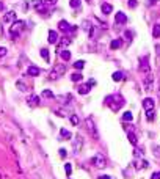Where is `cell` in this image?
<instances>
[{
    "label": "cell",
    "instance_id": "1",
    "mask_svg": "<svg viewBox=\"0 0 160 179\" xmlns=\"http://www.w3.org/2000/svg\"><path fill=\"white\" fill-rule=\"evenodd\" d=\"M107 104H108V107L112 109L113 112H118L126 104V101H124L123 96H119V94H113V96L107 98Z\"/></svg>",
    "mask_w": 160,
    "mask_h": 179
},
{
    "label": "cell",
    "instance_id": "41",
    "mask_svg": "<svg viewBox=\"0 0 160 179\" xmlns=\"http://www.w3.org/2000/svg\"><path fill=\"white\" fill-rule=\"evenodd\" d=\"M99 179H112L108 175H102V176H99Z\"/></svg>",
    "mask_w": 160,
    "mask_h": 179
},
{
    "label": "cell",
    "instance_id": "27",
    "mask_svg": "<svg viewBox=\"0 0 160 179\" xmlns=\"http://www.w3.org/2000/svg\"><path fill=\"white\" fill-rule=\"evenodd\" d=\"M80 3H82V0H69L71 8H79V7H80Z\"/></svg>",
    "mask_w": 160,
    "mask_h": 179
},
{
    "label": "cell",
    "instance_id": "40",
    "mask_svg": "<svg viewBox=\"0 0 160 179\" xmlns=\"http://www.w3.org/2000/svg\"><path fill=\"white\" fill-rule=\"evenodd\" d=\"M126 38L130 41V40H132V33H130V32H126Z\"/></svg>",
    "mask_w": 160,
    "mask_h": 179
},
{
    "label": "cell",
    "instance_id": "10",
    "mask_svg": "<svg viewBox=\"0 0 160 179\" xmlns=\"http://www.w3.org/2000/svg\"><path fill=\"white\" fill-rule=\"evenodd\" d=\"M140 61H141V63H140V69L143 72H149V60H148V57H143Z\"/></svg>",
    "mask_w": 160,
    "mask_h": 179
},
{
    "label": "cell",
    "instance_id": "24",
    "mask_svg": "<svg viewBox=\"0 0 160 179\" xmlns=\"http://www.w3.org/2000/svg\"><path fill=\"white\" fill-rule=\"evenodd\" d=\"M74 68L75 69H83L85 68V61L83 60H77L75 63H74Z\"/></svg>",
    "mask_w": 160,
    "mask_h": 179
},
{
    "label": "cell",
    "instance_id": "18",
    "mask_svg": "<svg viewBox=\"0 0 160 179\" xmlns=\"http://www.w3.org/2000/svg\"><path fill=\"white\" fill-rule=\"evenodd\" d=\"M60 138H61V140H69V138H72V134L68 132L66 129H61V131H60Z\"/></svg>",
    "mask_w": 160,
    "mask_h": 179
},
{
    "label": "cell",
    "instance_id": "3",
    "mask_svg": "<svg viewBox=\"0 0 160 179\" xmlns=\"http://www.w3.org/2000/svg\"><path fill=\"white\" fill-rule=\"evenodd\" d=\"M64 71H66L64 65H57V66L53 68V71L49 74V79H50V80H57L61 74H64Z\"/></svg>",
    "mask_w": 160,
    "mask_h": 179
},
{
    "label": "cell",
    "instance_id": "14",
    "mask_svg": "<svg viewBox=\"0 0 160 179\" xmlns=\"http://www.w3.org/2000/svg\"><path fill=\"white\" fill-rule=\"evenodd\" d=\"M58 27H60V30H61V32H71V30H74L72 27H69V24H68L66 21H60Z\"/></svg>",
    "mask_w": 160,
    "mask_h": 179
},
{
    "label": "cell",
    "instance_id": "43",
    "mask_svg": "<svg viewBox=\"0 0 160 179\" xmlns=\"http://www.w3.org/2000/svg\"><path fill=\"white\" fill-rule=\"evenodd\" d=\"M156 2H157V0H149V3H151V5H154Z\"/></svg>",
    "mask_w": 160,
    "mask_h": 179
},
{
    "label": "cell",
    "instance_id": "44",
    "mask_svg": "<svg viewBox=\"0 0 160 179\" xmlns=\"http://www.w3.org/2000/svg\"><path fill=\"white\" fill-rule=\"evenodd\" d=\"M88 2H90V0H88Z\"/></svg>",
    "mask_w": 160,
    "mask_h": 179
},
{
    "label": "cell",
    "instance_id": "22",
    "mask_svg": "<svg viewBox=\"0 0 160 179\" xmlns=\"http://www.w3.org/2000/svg\"><path fill=\"white\" fill-rule=\"evenodd\" d=\"M82 79H83V76H82L80 72H74V74L71 76V80H72V82H80Z\"/></svg>",
    "mask_w": 160,
    "mask_h": 179
},
{
    "label": "cell",
    "instance_id": "7",
    "mask_svg": "<svg viewBox=\"0 0 160 179\" xmlns=\"http://www.w3.org/2000/svg\"><path fill=\"white\" fill-rule=\"evenodd\" d=\"M85 123H86V127H88V131L91 132V135L94 137V138H99V134H97V131H96L94 124H93V120H91V118H88Z\"/></svg>",
    "mask_w": 160,
    "mask_h": 179
},
{
    "label": "cell",
    "instance_id": "15",
    "mask_svg": "<svg viewBox=\"0 0 160 179\" xmlns=\"http://www.w3.org/2000/svg\"><path fill=\"white\" fill-rule=\"evenodd\" d=\"M3 21L5 22H14L16 21V13L14 11H9V13H7L3 16Z\"/></svg>",
    "mask_w": 160,
    "mask_h": 179
},
{
    "label": "cell",
    "instance_id": "29",
    "mask_svg": "<svg viewBox=\"0 0 160 179\" xmlns=\"http://www.w3.org/2000/svg\"><path fill=\"white\" fill-rule=\"evenodd\" d=\"M129 142L132 145H137V142H138V140H137V135H135L134 132H129Z\"/></svg>",
    "mask_w": 160,
    "mask_h": 179
},
{
    "label": "cell",
    "instance_id": "20",
    "mask_svg": "<svg viewBox=\"0 0 160 179\" xmlns=\"http://www.w3.org/2000/svg\"><path fill=\"white\" fill-rule=\"evenodd\" d=\"M39 54H41L42 60H44V61H47V63H49V60H50V55H49V50H47V49H41V50H39Z\"/></svg>",
    "mask_w": 160,
    "mask_h": 179
},
{
    "label": "cell",
    "instance_id": "19",
    "mask_svg": "<svg viewBox=\"0 0 160 179\" xmlns=\"http://www.w3.org/2000/svg\"><path fill=\"white\" fill-rule=\"evenodd\" d=\"M112 77H113V80H115V82H119V80H124V77H126V76H124V72L116 71V72H115V74H113Z\"/></svg>",
    "mask_w": 160,
    "mask_h": 179
},
{
    "label": "cell",
    "instance_id": "6",
    "mask_svg": "<svg viewBox=\"0 0 160 179\" xmlns=\"http://www.w3.org/2000/svg\"><path fill=\"white\" fill-rule=\"evenodd\" d=\"M91 85H94V80H90L88 83H85V85H80V87H77L79 90V94H88L90 93V90H91Z\"/></svg>",
    "mask_w": 160,
    "mask_h": 179
},
{
    "label": "cell",
    "instance_id": "2",
    "mask_svg": "<svg viewBox=\"0 0 160 179\" xmlns=\"http://www.w3.org/2000/svg\"><path fill=\"white\" fill-rule=\"evenodd\" d=\"M24 29H25V22L24 21H14L13 25L9 27V36L13 38V40H16V38L24 32Z\"/></svg>",
    "mask_w": 160,
    "mask_h": 179
},
{
    "label": "cell",
    "instance_id": "26",
    "mask_svg": "<svg viewBox=\"0 0 160 179\" xmlns=\"http://www.w3.org/2000/svg\"><path fill=\"white\" fill-rule=\"evenodd\" d=\"M134 120V115H132V112H126L123 115V121H132Z\"/></svg>",
    "mask_w": 160,
    "mask_h": 179
},
{
    "label": "cell",
    "instance_id": "36",
    "mask_svg": "<svg viewBox=\"0 0 160 179\" xmlns=\"http://www.w3.org/2000/svg\"><path fill=\"white\" fill-rule=\"evenodd\" d=\"M151 179H160V171H156V173H152Z\"/></svg>",
    "mask_w": 160,
    "mask_h": 179
},
{
    "label": "cell",
    "instance_id": "34",
    "mask_svg": "<svg viewBox=\"0 0 160 179\" xmlns=\"http://www.w3.org/2000/svg\"><path fill=\"white\" fill-rule=\"evenodd\" d=\"M127 5H129V8H135L137 5H138V2H137V0H129Z\"/></svg>",
    "mask_w": 160,
    "mask_h": 179
},
{
    "label": "cell",
    "instance_id": "42",
    "mask_svg": "<svg viewBox=\"0 0 160 179\" xmlns=\"http://www.w3.org/2000/svg\"><path fill=\"white\" fill-rule=\"evenodd\" d=\"M3 10H5V5H3L2 2H0V13H2V11H3Z\"/></svg>",
    "mask_w": 160,
    "mask_h": 179
},
{
    "label": "cell",
    "instance_id": "35",
    "mask_svg": "<svg viewBox=\"0 0 160 179\" xmlns=\"http://www.w3.org/2000/svg\"><path fill=\"white\" fill-rule=\"evenodd\" d=\"M146 116H148V120H154V110H151V112H146Z\"/></svg>",
    "mask_w": 160,
    "mask_h": 179
},
{
    "label": "cell",
    "instance_id": "31",
    "mask_svg": "<svg viewBox=\"0 0 160 179\" xmlns=\"http://www.w3.org/2000/svg\"><path fill=\"white\" fill-rule=\"evenodd\" d=\"M69 121H71V124L77 126V124H79V116H77V115H72V116L69 118Z\"/></svg>",
    "mask_w": 160,
    "mask_h": 179
},
{
    "label": "cell",
    "instance_id": "30",
    "mask_svg": "<svg viewBox=\"0 0 160 179\" xmlns=\"http://www.w3.org/2000/svg\"><path fill=\"white\" fill-rule=\"evenodd\" d=\"M121 46V40H113L112 43H110V47L112 49H118Z\"/></svg>",
    "mask_w": 160,
    "mask_h": 179
},
{
    "label": "cell",
    "instance_id": "25",
    "mask_svg": "<svg viewBox=\"0 0 160 179\" xmlns=\"http://www.w3.org/2000/svg\"><path fill=\"white\" fill-rule=\"evenodd\" d=\"M152 35H154V38H160V25H159V24H156V25H154Z\"/></svg>",
    "mask_w": 160,
    "mask_h": 179
},
{
    "label": "cell",
    "instance_id": "39",
    "mask_svg": "<svg viewBox=\"0 0 160 179\" xmlns=\"http://www.w3.org/2000/svg\"><path fill=\"white\" fill-rule=\"evenodd\" d=\"M60 156H61V157H66V149H60Z\"/></svg>",
    "mask_w": 160,
    "mask_h": 179
},
{
    "label": "cell",
    "instance_id": "11",
    "mask_svg": "<svg viewBox=\"0 0 160 179\" xmlns=\"http://www.w3.org/2000/svg\"><path fill=\"white\" fill-rule=\"evenodd\" d=\"M27 102H28V105H31V107H36V105H39V98H38L36 94H31V96H28V99H27Z\"/></svg>",
    "mask_w": 160,
    "mask_h": 179
},
{
    "label": "cell",
    "instance_id": "38",
    "mask_svg": "<svg viewBox=\"0 0 160 179\" xmlns=\"http://www.w3.org/2000/svg\"><path fill=\"white\" fill-rule=\"evenodd\" d=\"M44 3H46V5H55V3H57V0H44Z\"/></svg>",
    "mask_w": 160,
    "mask_h": 179
},
{
    "label": "cell",
    "instance_id": "28",
    "mask_svg": "<svg viewBox=\"0 0 160 179\" xmlns=\"http://www.w3.org/2000/svg\"><path fill=\"white\" fill-rule=\"evenodd\" d=\"M16 87H18V90H19V91H27V85H25V83L24 82H18V83H16Z\"/></svg>",
    "mask_w": 160,
    "mask_h": 179
},
{
    "label": "cell",
    "instance_id": "5",
    "mask_svg": "<svg viewBox=\"0 0 160 179\" xmlns=\"http://www.w3.org/2000/svg\"><path fill=\"white\" fill-rule=\"evenodd\" d=\"M72 43V40L68 36H63V38H60V43H58V46H57V54H60L61 50H64L66 46H69V44Z\"/></svg>",
    "mask_w": 160,
    "mask_h": 179
},
{
    "label": "cell",
    "instance_id": "12",
    "mask_svg": "<svg viewBox=\"0 0 160 179\" xmlns=\"http://www.w3.org/2000/svg\"><path fill=\"white\" fill-rule=\"evenodd\" d=\"M39 74H41V71H39V68H36V66H30V68L27 69V76H30V77H36Z\"/></svg>",
    "mask_w": 160,
    "mask_h": 179
},
{
    "label": "cell",
    "instance_id": "21",
    "mask_svg": "<svg viewBox=\"0 0 160 179\" xmlns=\"http://www.w3.org/2000/svg\"><path fill=\"white\" fill-rule=\"evenodd\" d=\"M58 55H60V57H61L64 61H68V60L71 58V52H69V50H66V49H64V50H61V52H60Z\"/></svg>",
    "mask_w": 160,
    "mask_h": 179
},
{
    "label": "cell",
    "instance_id": "16",
    "mask_svg": "<svg viewBox=\"0 0 160 179\" xmlns=\"http://www.w3.org/2000/svg\"><path fill=\"white\" fill-rule=\"evenodd\" d=\"M57 41H58V33L53 32V30H50V32H49V43L57 44Z\"/></svg>",
    "mask_w": 160,
    "mask_h": 179
},
{
    "label": "cell",
    "instance_id": "37",
    "mask_svg": "<svg viewBox=\"0 0 160 179\" xmlns=\"http://www.w3.org/2000/svg\"><path fill=\"white\" fill-rule=\"evenodd\" d=\"M5 55H7V49L0 46V57H5Z\"/></svg>",
    "mask_w": 160,
    "mask_h": 179
},
{
    "label": "cell",
    "instance_id": "13",
    "mask_svg": "<svg viewBox=\"0 0 160 179\" xmlns=\"http://www.w3.org/2000/svg\"><path fill=\"white\" fill-rule=\"evenodd\" d=\"M74 140H75V145H74V153H79V151L82 149V145H83V140H82V137H80V135H77Z\"/></svg>",
    "mask_w": 160,
    "mask_h": 179
},
{
    "label": "cell",
    "instance_id": "23",
    "mask_svg": "<svg viewBox=\"0 0 160 179\" xmlns=\"http://www.w3.org/2000/svg\"><path fill=\"white\" fill-rule=\"evenodd\" d=\"M145 85H146V90H152V76L148 74V79L145 80Z\"/></svg>",
    "mask_w": 160,
    "mask_h": 179
},
{
    "label": "cell",
    "instance_id": "33",
    "mask_svg": "<svg viewBox=\"0 0 160 179\" xmlns=\"http://www.w3.org/2000/svg\"><path fill=\"white\" fill-rule=\"evenodd\" d=\"M64 171H66V175H71V171H72V167H71V164H66L64 165Z\"/></svg>",
    "mask_w": 160,
    "mask_h": 179
},
{
    "label": "cell",
    "instance_id": "4",
    "mask_svg": "<svg viewBox=\"0 0 160 179\" xmlns=\"http://www.w3.org/2000/svg\"><path fill=\"white\" fill-rule=\"evenodd\" d=\"M91 164L94 167H97V168H105L107 162H105V157H104L102 154H96L94 157L91 159Z\"/></svg>",
    "mask_w": 160,
    "mask_h": 179
},
{
    "label": "cell",
    "instance_id": "17",
    "mask_svg": "<svg viewBox=\"0 0 160 179\" xmlns=\"http://www.w3.org/2000/svg\"><path fill=\"white\" fill-rule=\"evenodd\" d=\"M101 10H102V13H104V14H110V13L113 11V7H112L110 3H102Z\"/></svg>",
    "mask_w": 160,
    "mask_h": 179
},
{
    "label": "cell",
    "instance_id": "8",
    "mask_svg": "<svg viewBox=\"0 0 160 179\" xmlns=\"http://www.w3.org/2000/svg\"><path fill=\"white\" fill-rule=\"evenodd\" d=\"M143 109H145L146 112L154 110V99L152 98H146L145 101H143Z\"/></svg>",
    "mask_w": 160,
    "mask_h": 179
},
{
    "label": "cell",
    "instance_id": "9",
    "mask_svg": "<svg viewBox=\"0 0 160 179\" xmlns=\"http://www.w3.org/2000/svg\"><path fill=\"white\" fill-rule=\"evenodd\" d=\"M115 21H116V24H126V22H127V16H126L123 11H119V13L115 14Z\"/></svg>",
    "mask_w": 160,
    "mask_h": 179
},
{
    "label": "cell",
    "instance_id": "32",
    "mask_svg": "<svg viewBox=\"0 0 160 179\" xmlns=\"http://www.w3.org/2000/svg\"><path fill=\"white\" fill-rule=\"evenodd\" d=\"M42 96H44V98H53V93L50 91V90H44V91H42Z\"/></svg>",
    "mask_w": 160,
    "mask_h": 179
}]
</instances>
